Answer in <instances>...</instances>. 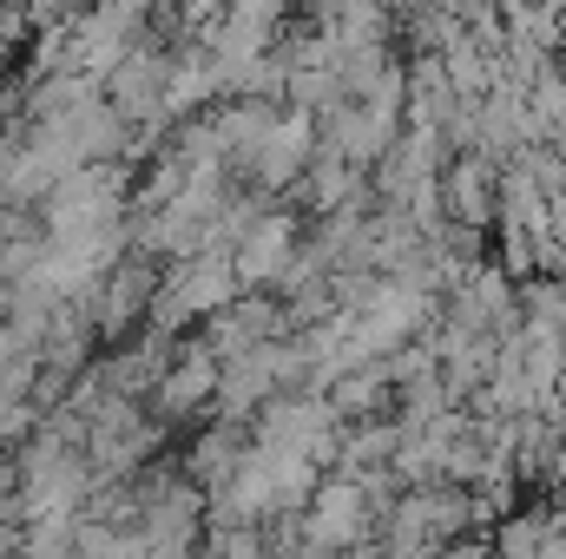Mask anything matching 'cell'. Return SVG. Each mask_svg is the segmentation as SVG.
<instances>
[{
	"instance_id": "6da1fadb",
	"label": "cell",
	"mask_w": 566,
	"mask_h": 559,
	"mask_svg": "<svg viewBox=\"0 0 566 559\" xmlns=\"http://www.w3.org/2000/svg\"><path fill=\"white\" fill-rule=\"evenodd\" d=\"M283 244H290V231H283V224H264V231L251 238V251H244V277H264V271H277Z\"/></svg>"
}]
</instances>
